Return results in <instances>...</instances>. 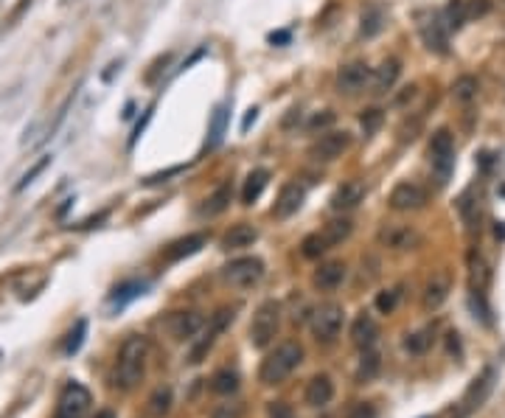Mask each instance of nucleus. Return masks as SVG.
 I'll return each mask as SVG.
<instances>
[{
	"mask_svg": "<svg viewBox=\"0 0 505 418\" xmlns=\"http://www.w3.org/2000/svg\"><path fill=\"white\" fill-rule=\"evenodd\" d=\"M489 8H492L489 0H466V14H469V17H480V14H486Z\"/></svg>",
	"mask_w": 505,
	"mask_h": 418,
	"instance_id": "44",
	"label": "nucleus"
},
{
	"mask_svg": "<svg viewBox=\"0 0 505 418\" xmlns=\"http://www.w3.org/2000/svg\"><path fill=\"white\" fill-rule=\"evenodd\" d=\"M379 242H382L385 248H390V250L402 252V250L419 248L421 236H419V231L410 228V225H385V228L379 231Z\"/></svg>",
	"mask_w": 505,
	"mask_h": 418,
	"instance_id": "13",
	"label": "nucleus"
},
{
	"mask_svg": "<svg viewBox=\"0 0 505 418\" xmlns=\"http://www.w3.org/2000/svg\"><path fill=\"white\" fill-rule=\"evenodd\" d=\"M346 278H348V267H346V261H326V264H320V267L314 269L312 284H314L320 292H334V289L343 286Z\"/></svg>",
	"mask_w": 505,
	"mask_h": 418,
	"instance_id": "15",
	"label": "nucleus"
},
{
	"mask_svg": "<svg viewBox=\"0 0 505 418\" xmlns=\"http://www.w3.org/2000/svg\"><path fill=\"white\" fill-rule=\"evenodd\" d=\"M90 405H93L90 390L84 385H79V382H68L65 390L59 393L54 418H84L87 410H90Z\"/></svg>",
	"mask_w": 505,
	"mask_h": 418,
	"instance_id": "9",
	"label": "nucleus"
},
{
	"mask_svg": "<svg viewBox=\"0 0 505 418\" xmlns=\"http://www.w3.org/2000/svg\"><path fill=\"white\" fill-rule=\"evenodd\" d=\"M387 205L393 211H419L427 205V188L413 182V180H402L393 185L390 197H387Z\"/></svg>",
	"mask_w": 505,
	"mask_h": 418,
	"instance_id": "10",
	"label": "nucleus"
},
{
	"mask_svg": "<svg viewBox=\"0 0 505 418\" xmlns=\"http://www.w3.org/2000/svg\"><path fill=\"white\" fill-rule=\"evenodd\" d=\"M492 388H494V368H486L483 376L475 379V385L466 390V396H463V413L480 407V405L486 402V396L492 393Z\"/></svg>",
	"mask_w": 505,
	"mask_h": 418,
	"instance_id": "19",
	"label": "nucleus"
},
{
	"mask_svg": "<svg viewBox=\"0 0 505 418\" xmlns=\"http://www.w3.org/2000/svg\"><path fill=\"white\" fill-rule=\"evenodd\" d=\"M430 163H433L438 185H446L455 168V135L446 127L435 129L430 138Z\"/></svg>",
	"mask_w": 505,
	"mask_h": 418,
	"instance_id": "4",
	"label": "nucleus"
},
{
	"mask_svg": "<svg viewBox=\"0 0 505 418\" xmlns=\"http://www.w3.org/2000/svg\"><path fill=\"white\" fill-rule=\"evenodd\" d=\"M225 118H227V112H225V107H219L214 115V127H211V146H217L225 135Z\"/></svg>",
	"mask_w": 505,
	"mask_h": 418,
	"instance_id": "42",
	"label": "nucleus"
},
{
	"mask_svg": "<svg viewBox=\"0 0 505 418\" xmlns=\"http://www.w3.org/2000/svg\"><path fill=\"white\" fill-rule=\"evenodd\" d=\"M230 199H233V185H230V182H222L217 191H214L211 197H205V202L200 205V216H219L222 211H227Z\"/></svg>",
	"mask_w": 505,
	"mask_h": 418,
	"instance_id": "25",
	"label": "nucleus"
},
{
	"mask_svg": "<svg viewBox=\"0 0 505 418\" xmlns=\"http://www.w3.org/2000/svg\"><path fill=\"white\" fill-rule=\"evenodd\" d=\"M446 20H443V14H421V23H419V34H421V40H424V45L435 51V54H441V57H446L449 54V37H446Z\"/></svg>",
	"mask_w": 505,
	"mask_h": 418,
	"instance_id": "11",
	"label": "nucleus"
},
{
	"mask_svg": "<svg viewBox=\"0 0 505 418\" xmlns=\"http://www.w3.org/2000/svg\"><path fill=\"white\" fill-rule=\"evenodd\" d=\"M211 390L219 393V396H230V393H236V390H239V373L230 371V368L217 371L214 379H211Z\"/></svg>",
	"mask_w": 505,
	"mask_h": 418,
	"instance_id": "35",
	"label": "nucleus"
},
{
	"mask_svg": "<svg viewBox=\"0 0 505 418\" xmlns=\"http://www.w3.org/2000/svg\"><path fill=\"white\" fill-rule=\"evenodd\" d=\"M379 368H382V356H379V351H376V348H365V351H362L360 368H357V382H360V385L370 382V379L379 373Z\"/></svg>",
	"mask_w": 505,
	"mask_h": 418,
	"instance_id": "31",
	"label": "nucleus"
},
{
	"mask_svg": "<svg viewBox=\"0 0 505 418\" xmlns=\"http://www.w3.org/2000/svg\"><path fill=\"white\" fill-rule=\"evenodd\" d=\"M469 275H472V289H477V292H486V289H489V284H492V269H489V264L475 250L469 252Z\"/></svg>",
	"mask_w": 505,
	"mask_h": 418,
	"instance_id": "28",
	"label": "nucleus"
},
{
	"mask_svg": "<svg viewBox=\"0 0 505 418\" xmlns=\"http://www.w3.org/2000/svg\"><path fill=\"white\" fill-rule=\"evenodd\" d=\"M443 20H446L449 28H460V25L469 20V14H466V0H452V3L446 6V11H443Z\"/></svg>",
	"mask_w": 505,
	"mask_h": 418,
	"instance_id": "38",
	"label": "nucleus"
},
{
	"mask_svg": "<svg viewBox=\"0 0 505 418\" xmlns=\"http://www.w3.org/2000/svg\"><path fill=\"white\" fill-rule=\"evenodd\" d=\"M146 362H149V339L144 335H130L124 339L115 371H113V385L124 393L135 390L146 376Z\"/></svg>",
	"mask_w": 505,
	"mask_h": 418,
	"instance_id": "1",
	"label": "nucleus"
},
{
	"mask_svg": "<svg viewBox=\"0 0 505 418\" xmlns=\"http://www.w3.org/2000/svg\"><path fill=\"white\" fill-rule=\"evenodd\" d=\"M149 286L146 281H127V284H121V286H115V292L110 295V303L113 306H127L132 298H138V295H144V289Z\"/></svg>",
	"mask_w": 505,
	"mask_h": 418,
	"instance_id": "33",
	"label": "nucleus"
},
{
	"mask_svg": "<svg viewBox=\"0 0 505 418\" xmlns=\"http://www.w3.org/2000/svg\"><path fill=\"white\" fill-rule=\"evenodd\" d=\"M351 132L346 129H329V132H320V138L309 146V158L317 161V163H331L337 158H343L348 149H351Z\"/></svg>",
	"mask_w": 505,
	"mask_h": 418,
	"instance_id": "7",
	"label": "nucleus"
},
{
	"mask_svg": "<svg viewBox=\"0 0 505 418\" xmlns=\"http://www.w3.org/2000/svg\"><path fill=\"white\" fill-rule=\"evenodd\" d=\"M351 233H354V222H351V219H331V222H326L323 231H320V236L326 239L329 250L337 248V245H343Z\"/></svg>",
	"mask_w": 505,
	"mask_h": 418,
	"instance_id": "27",
	"label": "nucleus"
},
{
	"mask_svg": "<svg viewBox=\"0 0 505 418\" xmlns=\"http://www.w3.org/2000/svg\"><path fill=\"white\" fill-rule=\"evenodd\" d=\"M270 42H289L287 31H278V34H270Z\"/></svg>",
	"mask_w": 505,
	"mask_h": 418,
	"instance_id": "51",
	"label": "nucleus"
},
{
	"mask_svg": "<svg viewBox=\"0 0 505 418\" xmlns=\"http://www.w3.org/2000/svg\"><path fill=\"white\" fill-rule=\"evenodd\" d=\"M343 320H346V309L340 306V303H334V301H329V303H320L314 312H312V320H309V326H312V335L317 342H334L337 335H340V329H343Z\"/></svg>",
	"mask_w": 505,
	"mask_h": 418,
	"instance_id": "6",
	"label": "nucleus"
},
{
	"mask_svg": "<svg viewBox=\"0 0 505 418\" xmlns=\"http://www.w3.org/2000/svg\"><path fill=\"white\" fill-rule=\"evenodd\" d=\"M225 281L236 289H250L256 286L261 278H264V261L256 258V255H244V258H236L225 267Z\"/></svg>",
	"mask_w": 505,
	"mask_h": 418,
	"instance_id": "8",
	"label": "nucleus"
},
{
	"mask_svg": "<svg viewBox=\"0 0 505 418\" xmlns=\"http://www.w3.org/2000/svg\"><path fill=\"white\" fill-rule=\"evenodd\" d=\"M370 76H373V71L365 62H348L337 71V90L346 95H354L370 84Z\"/></svg>",
	"mask_w": 505,
	"mask_h": 418,
	"instance_id": "12",
	"label": "nucleus"
},
{
	"mask_svg": "<svg viewBox=\"0 0 505 418\" xmlns=\"http://www.w3.org/2000/svg\"><path fill=\"white\" fill-rule=\"evenodd\" d=\"M477 90H480V84L475 76H458L455 84H452V98L458 101V104H469V101H475L477 98Z\"/></svg>",
	"mask_w": 505,
	"mask_h": 418,
	"instance_id": "34",
	"label": "nucleus"
},
{
	"mask_svg": "<svg viewBox=\"0 0 505 418\" xmlns=\"http://www.w3.org/2000/svg\"><path fill=\"white\" fill-rule=\"evenodd\" d=\"M281 332V303L278 301H264L250 323V342L256 348H270Z\"/></svg>",
	"mask_w": 505,
	"mask_h": 418,
	"instance_id": "3",
	"label": "nucleus"
},
{
	"mask_svg": "<svg viewBox=\"0 0 505 418\" xmlns=\"http://www.w3.org/2000/svg\"><path fill=\"white\" fill-rule=\"evenodd\" d=\"M331 124H334V112H331V110H323V112H317V115L309 121V129L317 132V129H326V127H331Z\"/></svg>",
	"mask_w": 505,
	"mask_h": 418,
	"instance_id": "43",
	"label": "nucleus"
},
{
	"mask_svg": "<svg viewBox=\"0 0 505 418\" xmlns=\"http://www.w3.org/2000/svg\"><path fill=\"white\" fill-rule=\"evenodd\" d=\"M376 413H373V407L370 405H357L351 413H348V418H373Z\"/></svg>",
	"mask_w": 505,
	"mask_h": 418,
	"instance_id": "48",
	"label": "nucleus"
},
{
	"mask_svg": "<svg viewBox=\"0 0 505 418\" xmlns=\"http://www.w3.org/2000/svg\"><path fill=\"white\" fill-rule=\"evenodd\" d=\"M48 163H51V155H42V158H40V161H37L34 166L28 168V171H25L23 177H20V182H17L14 188H17V191H23V188H25L28 182H34V177H37V174H42V171H45V166H48Z\"/></svg>",
	"mask_w": 505,
	"mask_h": 418,
	"instance_id": "41",
	"label": "nucleus"
},
{
	"mask_svg": "<svg viewBox=\"0 0 505 418\" xmlns=\"http://www.w3.org/2000/svg\"><path fill=\"white\" fill-rule=\"evenodd\" d=\"M259 239V231L253 228V225H247V222H239V225H233L225 236H222V250H244V248H250L253 242Z\"/></svg>",
	"mask_w": 505,
	"mask_h": 418,
	"instance_id": "21",
	"label": "nucleus"
},
{
	"mask_svg": "<svg viewBox=\"0 0 505 418\" xmlns=\"http://www.w3.org/2000/svg\"><path fill=\"white\" fill-rule=\"evenodd\" d=\"M376 337H379V326H376V320L368 315V312H362L360 318L351 323V342L357 345V348H373V342H376Z\"/></svg>",
	"mask_w": 505,
	"mask_h": 418,
	"instance_id": "24",
	"label": "nucleus"
},
{
	"mask_svg": "<svg viewBox=\"0 0 505 418\" xmlns=\"http://www.w3.org/2000/svg\"><path fill=\"white\" fill-rule=\"evenodd\" d=\"M84 335H87V320H76V326L71 329V335H68L65 345H62L65 356H73V354L81 348V342H84Z\"/></svg>",
	"mask_w": 505,
	"mask_h": 418,
	"instance_id": "39",
	"label": "nucleus"
},
{
	"mask_svg": "<svg viewBox=\"0 0 505 418\" xmlns=\"http://www.w3.org/2000/svg\"><path fill=\"white\" fill-rule=\"evenodd\" d=\"M96 418H115V413H113V410H98Z\"/></svg>",
	"mask_w": 505,
	"mask_h": 418,
	"instance_id": "52",
	"label": "nucleus"
},
{
	"mask_svg": "<svg viewBox=\"0 0 505 418\" xmlns=\"http://www.w3.org/2000/svg\"><path fill=\"white\" fill-rule=\"evenodd\" d=\"M331 399H334V382H331V376H326V373L312 376L309 385H306L303 402H306L309 407H326Z\"/></svg>",
	"mask_w": 505,
	"mask_h": 418,
	"instance_id": "17",
	"label": "nucleus"
},
{
	"mask_svg": "<svg viewBox=\"0 0 505 418\" xmlns=\"http://www.w3.org/2000/svg\"><path fill=\"white\" fill-rule=\"evenodd\" d=\"M303 362V348L295 342V339H287L281 345H276V351H270L259 368V382L261 385H281L287 382L289 376L295 373V368Z\"/></svg>",
	"mask_w": 505,
	"mask_h": 418,
	"instance_id": "2",
	"label": "nucleus"
},
{
	"mask_svg": "<svg viewBox=\"0 0 505 418\" xmlns=\"http://www.w3.org/2000/svg\"><path fill=\"white\" fill-rule=\"evenodd\" d=\"M385 8L379 3H370L365 11H362V37H376L382 28H385Z\"/></svg>",
	"mask_w": 505,
	"mask_h": 418,
	"instance_id": "30",
	"label": "nucleus"
},
{
	"mask_svg": "<svg viewBox=\"0 0 505 418\" xmlns=\"http://www.w3.org/2000/svg\"><path fill=\"white\" fill-rule=\"evenodd\" d=\"M399 301H402V286L382 289V292L376 295V309H379L382 315H393V312H396V306H399Z\"/></svg>",
	"mask_w": 505,
	"mask_h": 418,
	"instance_id": "37",
	"label": "nucleus"
},
{
	"mask_svg": "<svg viewBox=\"0 0 505 418\" xmlns=\"http://www.w3.org/2000/svg\"><path fill=\"white\" fill-rule=\"evenodd\" d=\"M458 208H460V216H463V225H466V231L469 233H475L480 225V199H475L472 194H463L460 197V202H458Z\"/></svg>",
	"mask_w": 505,
	"mask_h": 418,
	"instance_id": "32",
	"label": "nucleus"
},
{
	"mask_svg": "<svg viewBox=\"0 0 505 418\" xmlns=\"http://www.w3.org/2000/svg\"><path fill=\"white\" fill-rule=\"evenodd\" d=\"M362 199H365V182H360V180H348V182H343V185L334 191V197H331V208L340 211V214H346V211H354Z\"/></svg>",
	"mask_w": 505,
	"mask_h": 418,
	"instance_id": "18",
	"label": "nucleus"
},
{
	"mask_svg": "<svg viewBox=\"0 0 505 418\" xmlns=\"http://www.w3.org/2000/svg\"><path fill=\"white\" fill-rule=\"evenodd\" d=\"M424 418H427V416H424Z\"/></svg>",
	"mask_w": 505,
	"mask_h": 418,
	"instance_id": "53",
	"label": "nucleus"
},
{
	"mask_svg": "<svg viewBox=\"0 0 505 418\" xmlns=\"http://www.w3.org/2000/svg\"><path fill=\"white\" fill-rule=\"evenodd\" d=\"M303 199H306L303 185H297V182H287V185L281 188V194H278L276 205H273V216H276V219H289V216H295V214L300 211Z\"/></svg>",
	"mask_w": 505,
	"mask_h": 418,
	"instance_id": "16",
	"label": "nucleus"
},
{
	"mask_svg": "<svg viewBox=\"0 0 505 418\" xmlns=\"http://www.w3.org/2000/svg\"><path fill=\"white\" fill-rule=\"evenodd\" d=\"M171 402H174V396H171V388L169 385H160L152 396H149V402H146V410H149V416L152 418H166L169 416V410H171Z\"/></svg>",
	"mask_w": 505,
	"mask_h": 418,
	"instance_id": "29",
	"label": "nucleus"
},
{
	"mask_svg": "<svg viewBox=\"0 0 505 418\" xmlns=\"http://www.w3.org/2000/svg\"><path fill=\"white\" fill-rule=\"evenodd\" d=\"M211 418H242V407L239 405H219Z\"/></svg>",
	"mask_w": 505,
	"mask_h": 418,
	"instance_id": "45",
	"label": "nucleus"
},
{
	"mask_svg": "<svg viewBox=\"0 0 505 418\" xmlns=\"http://www.w3.org/2000/svg\"><path fill=\"white\" fill-rule=\"evenodd\" d=\"M256 115H259V110H247V115H244V121H242V132L250 129V124L256 121Z\"/></svg>",
	"mask_w": 505,
	"mask_h": 418,
	"instance_id": "50",
	"label": "nucleus"
},
{
	"mask_svg": "<svg viewBox=\"0 0 505 418\" xmlns=\"http://www.w3.org/2000/svg\"><path fill=\"white\" fill-rule=\"evenodd\" d=\"M267 182H270V171H267V168H253V171L247 174V180H244L242 202H244V205H253V202L261 197V191L267 188Z\"/></svg>",
	"mask_w": 505,
	"mask_h": 418,
	"instance_id": "26",
	"label": "nucleus"
},
{
	"mask_svg": "<svg viewBox=\"0 0 505 418\" xmlns=\"http://www.w3.org/2000/svg\"><path fill=\"white\" fill-rule=\"evenodd\" d=\"M230 323H233V309H230V306H222L217 315H211V320L203 326V332H200V335L191 339L188 362H194V365H197V362H203V359H205V354L214 348L217 337L222 335V332H225Z\"/></svg>",
	"mask_w": 505,
	"mask_h": 418,
	"instance_id": "5",
	"label": "nucleus"
},
{
	"mask_svg": "<svg viewBox=\"0 0 505 418\" xmlns=\"http://www.w3.org/2000/svg\"><path fill=\"white\" fill-rule=\"evenodd\" d=\"M446 298H449V275L438 272V275L430 278V284L424 286V298H421V303H424L427 312H435V309L443 306Z\"/></svg>",
	"mask_w": 505,
	"mask_h": 418,
	"instance_id": "23",
	"label": "nucleus"
},
{
	"mask_svg": "<svg viewBox=\"0 0 505 418\" xmlns=\"http://www.w3.org/2000/svg\"><path fill=\"white\" fill-rule=\"evenodd\" d=\"M382 121H385V112H382L379 107H368V110H362L360 124H362V129H365V135H373V132L382 127Z\"/></svg>",
	"mask_w": 505,
	"mask_h": 418,
	"instance_id": "40",
	"label": "nucleus"
},
{
	"mask_svg": "<svg viewBox=\"0 0 505 418\" xmlns=\"http://www.w3.org/2000/svg\"><path fill=\"white\" fill-rule=\"evenodd\" d=\"M208 242V236L205 233H191V236H186V239H177V242H171L169 248H166V261L169 264H174V261H183V258H188V255H194V252L203 250V245Z\"/></svg>",
	"mask_w": 505,
	"mask_h": 418,
	"instance_id": "20",
	"label": "nucleus"
},
{
	"mask_svg": "<svg viewBox=\"0 0 505 418\" xmlns=\"http://www.w3.org/2000/svg\"><path fill=\"white\" fill-rule=\"evenodd\" d=\"M399 74H402L399 59H385V62L373 71V76H370V93L382 95V93L393 90V84H396V79H399Z\"/></svg>",
	"mask_w": 505,
	"mask_h": 418,
	"instance_id": "22",
	"label": "nucleus"
},
{
	"mask_svg": "<svg viewBox=\"0 0 505 418\" xmlns=\"http://www.w3.org/2000/svg\"><path fill=\"white\" fill-rule=\"evenodd\" d=\"M416 93H419V87H416V84H407V87H404V90L393 98V104H396V107H404L407 101H413V98H416Z\"/></svg>",
	"mask_w": 505,
	"mask_h": 418,
	"instance_id": "46",
	"label": "nucleus"
},
{
	"mask_svg": "<svg viewBox=\"0 0 505 418\" xmlns=\"http://www.w3.org/2000/svg\"><path fill=\"white\" fill-rule=\"evenodd\" d=\"M295 121H300V110H289V115L284 118V129H289V127H295Z\"/></svg>",
	"mask_w": 505,
	"mask_h": 418,
	"instance_id": "49",
	"label": "nucleus"
},
{
	"mask_svg": "<svg viewBox=\"0 0 505 418\" xmlns=\"http://www.w3.org/2000/svg\"><path fill=\"white\" fill-rule=\"evenodd\" d=\"M205 326V318L200 312H174L169 320H166V329L174 339H194V337L203 332Z\"/></svg>",
	"mask_w": 505,
	"mask_h": 418,
	"instance_id": "14",
	"label": "nucleus"
},
{
	"mask_svg": "<svg viewBox=\"0 0 505 418\" xmlns=\"http://www.w3.org/2000/svg\"><path fill=\"white\" fill-rule=\"evenodd\" d=\"M433 337L435 332L433 329H421V332H416V335H407V339H404V348L410 351V354H427L430 351V345H433Z\"/></svg>",
	"mask_w": 505,
	"mask_h": 418,
	"instance_id": "36",
	"label": "nucleus"
},
{
	"mask_svg": "<svg viewBox=\"0 0 505 418\" xmlns=\"http://www.w3.org/2000/svg\"><path fill=\"white\" fill-rule=\"evenodd\" d=\"M270 418H295V416H292V410L284 402H273L270 405Z\"/></svg>",
	"mask_w": 505,
	"mask_h": 418,
	"instance_id": "47",
	"label": "nucleus"
}]
</instances>
